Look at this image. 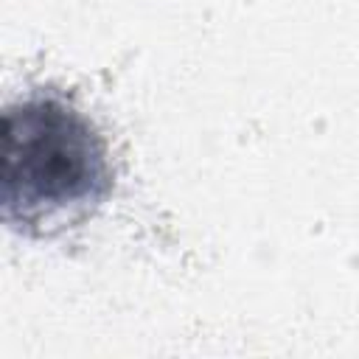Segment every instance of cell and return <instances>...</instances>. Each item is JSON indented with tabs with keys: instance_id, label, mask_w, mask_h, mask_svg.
Instances as JSON below:
<instances>
[{
	"instance_id": "cell-1",
	"label": "cell",
	"mask_w": 359,
	"mask_h": 359,
	"mask_svg": "<svg viewBox=\"0 0 359 359\" xmlns=\"http://www.w3.org/2000/svg\"><path fill=\"white\" fill-rule=\"evenodd\" d=\"M3 219L28 236L93 213L112 188L107 146L65 98L34 93L6 107L0 135Z\"/></svg>"
}]
</instances>
